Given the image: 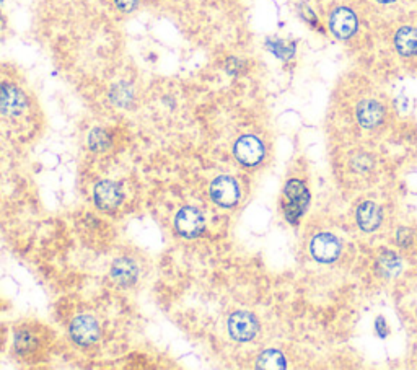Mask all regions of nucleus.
<instances>
[{
	"instance_id": "nucleus-1",
	"label": "nucleus",
	"mask_w": 417,
	"mask_h": 370,
	"mask_svg": "<svg viewBox=\"0 0 417 370\" xmlns=\"http://www.w3.org/2000/svg\"><path fill=\"white\" fill-rule=\"evenodd\" d=\"M284 196H285V201H287L284 206L285 219H287L290 224L297 225L300 222V217L304 215L306 206H308L310 203L308 189H306L304 181L294 178L285 184Z\"/></svg>"
},
{
	"instance_id": "nucleus-2",
	"label": "nucleus",
	"mask_w": 417,
	"mask_h": 370,
	"mask_svg": "<svg viewBox=\"0 0 417 370\" xmlns=\"http://www.w3.org/2000/svg\"><path fill=\"white\" fill-rule=\"evenodd\" d=\"M257 330H260V323H257L256 317L245 310L235 312L228 320V333L237 341H251L256 336Z\"/></svg>"
},
{
	"instance_id": "nucleus-3",
	"label": "nucleus",
	"mask_w": 417,
	"mask_h": 370,
	"mask_svg": "<svg viewBox=\"0 0 417 370\" xmlns=\"http://www.w3.org/2000/svg\"><path fill=\"white\" fill-rule=\"evenodd\" d=\"M310 253L320 263H333L341 254V242L331 233H318L310 243Z\"/></svg>"
},
{
	"instance_id": "nucleus-4",
	"label": "nucleus",
	"mask_w": 417,
	"mask_h": 370,
	"mask_svg": "<svg viewBox=\"0 0 417 370\" xmlns=\"http://www.w3.org/2000/svg\"><path fill=\"white\" fill-rule=\"evenodd\" d=\"M233 154L240 163L246 167H255L265 157V145L256 135H243L235 144Z\"/></svg>"
},
{
	"instance_id": "nucleus-5",
	"label": "nucleus",
	"mask_w": 417,
	"mask_h": 370,
	"mask_svg": "<svg viewBox=\"0 0 417 370\" xmlns=\"http://www.w3.org/2000/svg\"><path fill=\"white\" fill-rule=\"evenodd\" d=\"M211 196L222 208H233L240 199L238 183L232 176H218L211 184Z\"/></svg>"
},
{
	"instance_id": "nucleus-6",
	"label": "nucleus",
	"mask_w": 417,
	"mask_h": 370,
	"mask_svg": "<svg viewBox=\"0 0 417 370\" xmlns=\"http://www.w3.org/2000/svg\"><path fill=\"white\" fill-rule=\"evenodd\" d=\"M28 108V100L23 91L13 84L2 85V101H0V110L5 118H16L21 116Z\"/></svg>"
},
{
	"instance_id": "nucleus-7",
	"label": "nucleus",
	"mask_w": 417,
	"mask_h": 370,
	"mask_svg": "<svg viewBox=\"0 0 417 370\" xmlns=\"http://www.w3.org/2000/svg\"><path fill=\"white\" fill-rule=\"evenodd\" d=\"M174 225H177V230L183 237L194 238L197 235H201L202 230H204L206 222H204V215L201 214L199 209L186 206V208L181 209L177 214Z\"/></svg>"
},
{
	"instance_id": "nucleus-8",
	"label": "nucleus",
	"mask_w": 417,
	"mask_h": 370,
	"mask_svg": "<svg viewBox=\"0 0 417 370\" xmlns=\"http://www.w3.org/2000/svg\"><path fill=\"white\" fill-rule=\"evenodd\" d=\"M70 338H72L79 346H91L93 342L100 338V328L95 318L90 315H80L72 323H70Z\"/></svg>"
},
{
	"instance_id": "nucleus-9",
	"label": "nucleus",
	"mask_w": 417,
	"mask_h": 370,
	"mask_svg": "<svg viewBox=\"0 0 417 370\" xmlns=\"http://www.w3.org/2000/svg\"><path fill=\"white\" fill-rule=\"evenodd\" d=\"M357 16L348 7H339L329 16V28L339 40H349L357 31Z\"/></svg>"
},
{
	"instance_id": "nucleus-10",
	"label": "nucleus",
	"mask_w": 417,
	"mask_h": 370,
	"mask_svg": "<svg viewBox=\"0 0 417 370\" xmlns=\"http://www.w3.org/2000/svg\"><path fill=\"white\" fill-rule=\"evenodd\" d=\"M93 198H95V203L100 209L113 211L123 201V193H121L118 184L113 183L111 179H101L93 189Z\"/></svg>"
},
{
	"instance_id": "nucleus-11",
	"label": "nucleus",
	"mask_w": 417,
	"mask_h": 370,
	"mask_svg": "<svg viewBox=\"0 0 417 370\" xmlns=\"http://www.w3.org/2000/svg\"><path fill=\"white\" fill-rule=\"evenodd\" d=\"M383 118H385V108L382 106V103L375 100H364L359 103L357 119L362 128H377L383 121Z\"/></svg>"
},
{
	"instance_id": "nucleus-12",
	"label": "nucleus",
	"mask_w": 417,
	"mask_h": 370,
	"mask_svg": "<svg viewBox=\"0 0 417 370\" xmlns=\"http://www.w3.org/2000/svg\"><path fill=\"white\" fill-rule=\"evenodd\" d=\"M357 224L364 232L377 230L382 224V211L375 203H362L357 209Z\"/></svg>"
},
{
	"instance_id": "nucleus-13",
	"label": "nucleus",
	"mask_w": 417,
	"mask_h": 370,
	"mask_svg": "<svg viewBox=\"0 0 417 370\" xmlns=\"http://www.w3.org/2000/svg\"><path fill=\"white\" fill-rule=\"evenodd\" d=\"M137 274H139V271H137V266L133 259L118 258L113 263L111 276L121 286H133L137 281Z\"/></svg>"
},
{
	"instance_id": "nucleus-14",
	"label": "nucleus",
	"mask_w": 417,
	"mask_h": 370,
	"mask_svg": "<svg viewBox=\"0 0 417 370\" xmlns=\"http://www.w3.org/2000/svg\"><path fill=\"white\" fill-rule=\"evenodd\" d=\"M394 46L401 56H416L417 54V30L413 26H403L394 36Z\"/></svg>"
},
{
	"instance_id": "nucleus-15",
	"label": "nucleus",
	"mask_w": 417,
	"mask_h": 370,
	"mask_svg": "<svg viewBox=\"0 0 417 370\" xmlns=\"http://www.w3.org/2000/svg\"><path fill=\"white\" fill-rule=\"evenodd\" d=\"M257 369H265V370H274V369H285L287 367V362H285V357L282 356L281 351L277 349H266L265 352H261L260 357H257Z\"/></svg>"
},
{
	"instance_id": "nucleus-16",
	"label": "nucleus",
	"mask_w": 417,
	"mask_h": 370,
	"mask_svg": "<svg viewBox=\"0 0 417 370\" xmlns=\"http://www.w3.org/2000/svg\"><path fill=\"white\" fill-rule=\"evenodd\" d=\"M89 145L91 150L95 152H101L106 149L109 145V135L104 129L101 128H96L95 130H91L90 138H89Z\"/></svg>"
},
{
	"instance_id": "nucleus-17",
	"label": "nucleus",
	"mask_w": 417,
	"mask_h": 370,
	"mask_svg": "<svg viewBox=\"0 0 417 370\" xmlns=\"http://www.w3.org/2000/svg\"><path fill=\"white\" fill-rule=\"evenodd\" d=\"M15 346H16V351H18V352L31 351L33 347L36 346V340L33 338L30 333H21V335L16 336Z\"/></svg>"
},
{
	"instance_id": "nucleus-18",
	"label": "nucleus",
	"mask_w": 417,
	"mask_h": 370,
	"mask_svg": "<svg viewBox=\"0 0 417 370\" xmlns=\"http://www.w3.org/2000/svg\"><path fill=\"white\" fill-rule=\"evenodd\" d=\"M382 264L383 268L388 269V271H396L399 268V261L396 259L393 253H387L385 257L382 258Z\"/></svg>"
},
{
	"instance_id": "nucleus-19",
	"label": "nucleus",
	"mask_w": 417,
	"mask_h": 370,
	"mask_svg": "<svg viewBox=\"0 0 417 370\" xmlns=\"http://www.w3.org/2000/svg\"><path fill=\"white\" fill-rule=\"evenodd\" d=\"M114 4H116V7L121 10V12L128 13V12H133V10L137 7L139 0H114Z\"/></svg>"
},
{
	"instance_id": "nucleus-20",
	"label": "nucleus",
	"mask_w": 417,
	"mask_h": 370,
	"mask_svg": "<svg viewBox=\"0 0 417 370\" xmlns=\"http://www.w3.org/2000/svg\"><path fill=\"white\" fill-rule=\"evenodd\" d=\"M375 328H377L378 336H382V338H385V335H387V325H385V320H383L382 317H380V318H377Z\"/></svg>"
},
{
	"instance_id": "nucleus-21",
	"label": "nucleus",
	"mask_w": 417,
	"mask_h": 370,
	"mask_svg": "<svg viewBox=\"0 0 417 370\" xmlns=\"http://www.w3.org/2000/svg\"><path fill=\"white\" fill-rule=\"evenodd\" d=\"M377 2H380V4H391V2H394V0H377Z\"/></svg>"
}]
</instances>
